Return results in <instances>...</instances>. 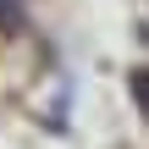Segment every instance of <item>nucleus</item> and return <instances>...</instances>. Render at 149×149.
Wrapping results in <instances>:
<instances>
[{
  "label": "nucleus",
  "instance_id": "obj_1",
  "mask_svg": "<svg viewBox=\"0 0 149 149\" xmlns=\"http://www.w3.org/2000/svg\"><path fill=\"white\" fill-rule=\"evenodd\" d=\"M138 100H144V105H149V77H138Z\"/></svg>",
  "mask_w": 149,
  "mask_h": 149
}]
</instances>
